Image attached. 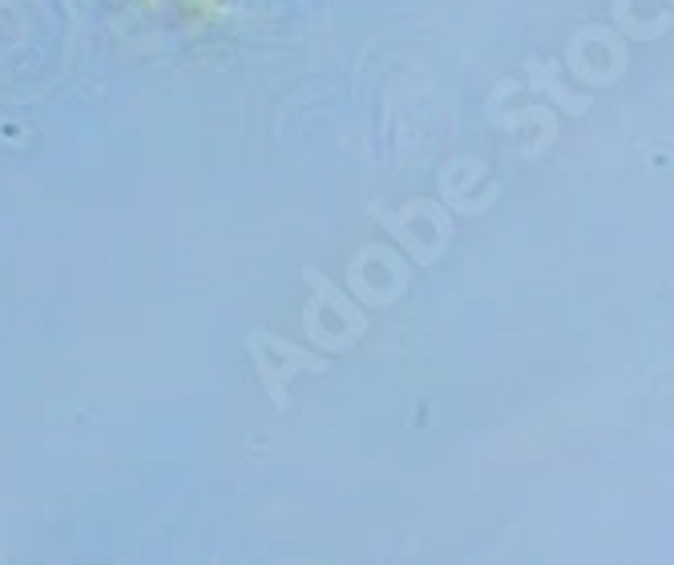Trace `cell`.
Here are the masks:
<instances>
[{"label":"cell","instance_id":"cell-1","mask_svg":"<svg viewBox=\"0 0 674 565\" xmlns=\"http://www.w3.org/2000/svg\"><path fill=\"white\" fill-rule=\"evenodd\" d=\"M247 355L250 364H255V376H259L263 392H267V401H271L275 413H287V384L296 372H328V360L320 352H308V348H299V343H287L283 335H275L271 328H255L247 331Z\"/></svg>","mask_w":674,"mask_h":565},{"label":"cell","instance_id":"cell-2","mask_svg":"<svg viewBox=\"0 0 674 565\" xmlns=\"http://www.w3.org/2000/svg\"><path fill=\"white\" fill-rule=\"evenodd\" d=\"M529 73H533V85H537V89H545V94L554 97V102H557V106H561V109H566V114H581V109L590 106L586 97L566 94V85L557 82L554 70H542V61H529Z\"/></svg>","mask_w":674,"mask_h":565},{"label":"cell","instance_id":"cell-3","mask_svg":"<svg viewBox=\"0 0 674 565\" xmlns=\"http://www.w3.org/2000/svg\"><path fill=\"white\" fill-rule=\"evenodd\" d=\"M671 4H674V0H671Z\"/></svg>","mask_w":674,"mask_h":565}]
</instances>
